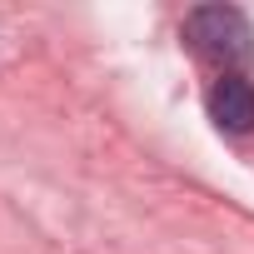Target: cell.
<instances>
[{
	"label": "cell",
	"instance_id": "obj_2",
	"mask_svg": "<svg viewBox=\"0 0 254 254\" xmlns=\"http://www.w3.org/2000/svg\"><path fill=\"white\" fill-rule=\"evenodd\" d=\"M209 115H214L219 130L249 135V130H254V85H249L244 75L214 80V90H209Z\"/></svg>",
	"mask_w": 254,
	"mask_h": 254
},
{
	"label": "cell",
	"instance_id": "obj_1",
	"mask_svg": "<svg viewBox=\"0 0 254 254\" xmlns=\"http://www.w3.org/2000/svg\"><path fill=\"white\" fill-rule=\"evenodd\" d=\"M190 45L214 65H244L254 55V25L239 5H199L185 15Z\"/></svg>",
	"mask_w": 254,
	"mask_h": 254
}]
</instances>
